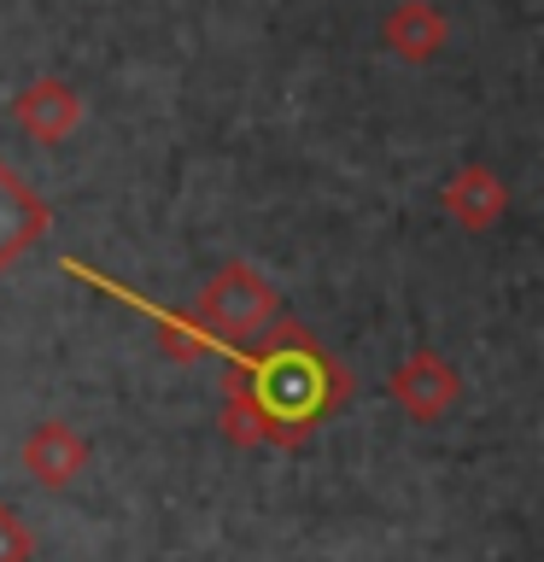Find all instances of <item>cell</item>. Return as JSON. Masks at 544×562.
Instances as JSON below:
<instances>
[{
    "label": "cell",
    "mask_w": 544,
    "mask_h": 562,
    "mask_svg": "<svg viewBox=\"0 0 544 562\" xmlns=\"http://www.w3.org/2000/svg\"><path fill=\"white\" fill-rule=\"evenodd\" d=\"M82 463H88V439L70 428V422H42V428L24 439V469H30L47 492L70 486V481L82 474Z\"/></svg>",
    "instance_id": "6"
},
{
    "label": "cell",
    "mask_w": 544,
    "mask_h": 562,
    "mask_svg": "<svg viewBox=\"0 0 544 562\" xmlns=\"http://www.w3.org/2000/svg\"><path fill=\"white\" fill-rule=\"evenodd\" d=\"M439 18L428 12V0H404V7L386 18V47L404 53V59H428V53L439 47Z\"/></svg>",
    "instance_id": "8"
},
{
    "label": "cell",
    "mask_w": 544,
    "mask_h": 562,
    "mask_svg": "<svg viewBox=\"0 0 544 562\" xmlns=\"http://www.w3.org/2000/svg\"><path fill=\"white\" fill-rule=\"evenodd\" d=\"M47 228H53V205L0 158V276H7Z\"/></svg>",
    "instance_id": "3"
},
{
    "label": "cell",
    "mask_w": 544,
    "mask_h": 562,
    "mask_svg": "<svg viewBox=\"0 0 544 562\" xmlns=\"http://www.w3.org/2000/svg\"><path fill=\"white\" fill-rule=\"evenodd\" d=\"M12 117H18V130L35 135L42 147H59V140L82 123V100H77V88H65V82H30L24 94L12 100Z\"/></svg>",
    "instance_id": "5"
},
{
    "label": "cell",
    "mask_w": 544,
    "mask_h": 562,
    "mask_svg": "<svg viewBox=\"0 0 544 562\" xmlns=\"http://www.w3.org/2000/svg\"><path fill=\"white\" fill-rule=\"evenodd\" d=\"M35 557V533L18 521L12 504H0V562H30Z\"/></svg>",
    "instance_id": "9"
},
{
    "label": "cell",
    "mask_w": 544,
    "mask_h": 562,
    "mask_svg": "<svg viewBox=\"0 0 544 562\" xmlns=\"http://www.w3.org/2000/svg\"><path fill=\"white\" fill-rule=\"evenodd\" d=\"M503 205H509V188H503V176H491L486 165H468V170H456L445 182V211L463 228H474V235L498 223Z\"/></svg>",
    "instance_id": "7"
},
{
    "label": "cell",
    "mask_w": 544,
    "mask_h": 562,
    "mask_svg": "<svg viewBox=\"0 0 544 562\" xmlns=\"http://www.w3.org/2000/svg\"><path fill=\"white\" fill-rule=\"evenodd\" d=\"M281 316V299L275 288L263 281L252 263H223L217 276L205 281L200 293V311H193V323H205L211 334H223V340H252V334H263Z\"/></svg>",
    "instance_id": "2"
},
{
    "label": "cell",
    "mask_w": 544,
    "mask_h": 562,
    "mask_svg": "<svg viewBox=\"0 0 544 562\" xmlns=\"http://www.w3.org/2000/svg\"><path fill=\"white\" fill-rule=\"evenodd\" d=\"M205 358L235 363V375L223 381V416H217V428L235 446H305L351 393L340 358L298 323H270L263 346L246 340L235 346L223 334H211Z\"/></svg>",
    "instance_id": "1"
},
{
    "label": "cell",
    "mask_w": 544,
    "mask_h": 562,
    "mask_svg": "<svg viewBox=\"0 0 544 562\" xmlns=\"http://www.w3.org/2000/svg\"><path fill=\"white\" fill-rule=\"evenodd\" d=\"M456 393H463V381H456V369L439 358V351H410L398 369H393V398L410 411L416 422H439L456 404Z\"/></svg>",
    "instance_id": "4"
}]
</instances>
